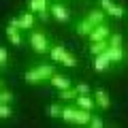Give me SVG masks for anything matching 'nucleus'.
Instances as JSON below:
<instances>
[{
	"label": "nucleus",
	"instance_id": "16",
	"mask_svg": "<svg viewBox=\"0 0 128 128\" xmlns=\"http://www.w3.org/2000/svg\"><path fill=\"white\" fill-rule=\"evenodd\" d=\"M75 30H77V34H79V36H90V32L94 30V26L90 24V19H88V17H83L81 22H77Z\"/></svg>",
	"mask_w": 128,
	"mask_h": 128
},
{
	"label": "nucleus",
	"instance_id": "3",
	"mask_svg": "<svg viewBox=\"0 0 128 128\" xmlns=\"http://www.w3.org/2000/svg\"><path fill=\"white\" fill-rule=\"evenodd\" d=\"M28 43H30V47H32L34 54H38V56L49 54V47H51V45H49V38H47V34H45L43 30H32Z\"/></svg>",
	"mask_w": 128,
	"mask_h": 128
},
{
	"label": "nucleus",
	"instance_id": "9",
	"mask_svg": "<svg viewBox=\"0 0 128 128\" xmlns=\"http://www.w3.org/2000/svg\"><path fill=\"white\" fill-rule=\"evenodd\" d=\"M109 36H111V28L107 24H98V26H94L88 38H90V43H94V41H107Z\"/></svg>",
	"mask_w": 128,
	"mask_h": 128
},
{
	"label": "nucleus",
	"instance_id": "1",
	"mask_svg": "<svg viewBox=\"0 0 128 128\" xmlns=\"http://www.w3.org/2000/svg\"><path fill=\"white\" fill-rule=\"evenodd\" d=\"M54 73H56L54 64H36V66H32L30 70L24 73V81L30 83V86H38L43 81H49Z\"/></svg>",
	"mask_w": 128,
	"mask_h": 128
},
{
	"label": "nucleus",
	"instance_id": "22",
	"mask_svg": "<svg viewBox=\"0 0 128 128\" xmlns=\"http://www.w3.org/2000/svg\"><path fill=\"white\" fill-rule=\"evenodd\" d=\"M9 66V49L0 45V70H4Z\"/></svg>",
	"mask_w": 128,
	"mask_h": 128
},
{
	"label": "nucleus",
	"instance_id": "19",
	"mask_svg": "<svg viewBox=\"0 0 128 128\" xmlns=\"http://www.w3.org/2000/svg\"><path fill=\"white\" fill-rule=\"evenodd\" d=\"M47 115H49V118H62V105H60V100L51 102V105L47 107Z\"/></svg>",
	"mask_w": 128,
	"mask_h": 128
},
{
	"label": "nucleus",
	"instance_id": "27",
	"mask_svg": "<svg viewBox=\"0 0 128 128\" xmlns=\"http://www.w3.org/2000/svg\"><path fill=\"white\" fill-rule=\"evenodd\" d=\"M77 92L79 94H90V86L88 83H77Z\"/></svg>",
	"mask_w": 128,
	"mask_h": 128
},
{
	"label": "nucleus",
	"instance_id": "24",
	"mask_svg": "<svg viewBox=\"0 0 128 128\" xmlns=\"http://www.w3.org/2000/svg\"><path fill=\"white\" fill-rule=\"evenodd\" d=\"M109 47H122V34L120 32H113L109 36Z\"/></svg>",
	"mask_w": 128,
	"mask_h": 128
},
{
	"label": "nucleus",
	"instance_id": "10",
	"mask_svg": "<svg viewBox=\"0 0 128 128\" xmlns=\"http://www.w3.org/2000/svg\"><path fill=\"white\" fill-rule=\"evenodd\" d=\"M47 83H51V86H54L58 92H60V90H66V88H73V81H70V77H66V75L58 73V70L51 75V79H49Z\"/></svg>",
	"mask_w": 128,
	"mask_h": 128
},
{
	"label": "nucleus",
	"instance_id": "29",
	"mask_svg": "<svg viewBox=\"0 0 128 128\" xmlns=\"http://www.w3.org/2000/svg\"><path fill=\"white\" fill-rule=\"evenodd\" d=\"M54 2H64V0H54Z\"/></svg>",
	"mask_w": 128,
	"mask_h": 128
},
{
	"label": "nucleus",
	"instance_id": "15",
	"mask_svg": "<svg viewBox=\"0 0 128 128\" xmlns=\"http://www.w3.org/2000/svg\"><path fill=\"white\" fill-rule=\"evenodd\" d=\"M88 19H90V24L92 26H98V24H105V19H107V13L102 9H92L90 13L86 15Z\"/></svg>",
	"mask_w": 128,
	"mask_h": 128
},
{
	"label": "nucleus",
	"instance_id": "23",
	"mask_svg": "<svg viewBox=\"0 0 128 128\" xmlns=\"http://www.w3.org/2000/svg\"><path fill=\"white\" fill-rule=\"evenodd\" d=\"M15 100V96H13V92L11 90H4V88H2V90H0V102H13Z\"/></svg>",
	"mask_w": 128,
	"mask_h": 128
},
{
	"label": "nucleus",
	"instance_id": "14",
	"mask_svg": "<svg viewBox=\"0 0 128 128\" xmlns=\"http://www.w3.org/2000/svg\"><path fill=\"white\" fill-rule=\"evenodd\" d=\"M75 102H77V107H81V109H88V111H92V109L96 107V100L92 98L90 94H77Z\"/></svg>",
	"mask_w": 128,
	"mask_h": 128
},
{
	"label": "nucleus",
	"instance_id": "21",
	"mask_svg": "<svg viewBox=\"0 0 128 128\" xmlns=\"http://www.w3.org/2000/svg\"><path fill=\"white\" fill-rule=\"evenodd\" d=\"M13 115V107L9 102H0V120H9Z\"/></svg>",
	"mask_w": 128,
	"mask_h": 128
},
{
	"label": "nucleus",
	"instance_id": "11",
	"mask_svg": "<svg viewBox=\"0 0 128 128\" xmlns=\"http://www.w3.org/2000/svg\"><path fill=\"white\" fill-rule=\"evenodd\" d=\"M94 100H96V107H100L102 111H107L111 107V96L107 90H102V88H98V90L94 92Z\"/></svg>",
	"mask_w": 128,
	"mask_h": 128
},
{
	"label": "nucleus",
	"instance_id": "2",
	"mask_svg": "<svg viewBox=\"0 0 128 128\" xmlns=\"http://www.w3.org/2000/svg\"><path fill=\"white\" fill-rule=\"evenodd\" d=\"M62 120L66 124H77V126H88L92 120V111L81 109V107H62Z\"/></svg>",
	"mask_w": 128,
	"mask_h": 128
},
{
	"label": "nucleus",
	"instance_id": "20",
	"mask_svg": "<svg viewBox=\"0 0 128 128\" xmlns=\"http://www.w3.org/2000/svg\"><path fill=\"white\" fill-rule=\"evenodd\" d=\"M109 56L113 62H122L124 60V47H109Z\"/></svg>",
	"mask_w": 128,
	"mask_h": 128
},
{
	"label": "nucleus",
	"instance_id": "28",
	"mask_svg": "<svg viewBox=\"0 0 128 128\" xmlns=\"http://www.w3.org/2000/svg\"><path fill=\"white\" fill-rule=\"evenodd\" d=\"M2 88H4V81H2V79H0V90H2Z\"/></svg>",
	"mask_w": 128,
	"mask_h": 128
},
{
	"label": "nucleus",
	"instance_id": "12",
	"mask_svg": "<svg viewBox=\"0 0 128 128\" xmlns=\"http://www.w3.org/2000/svg\"><path fill=\"white\" fill-rule=\"evenodd\" d=\"M66 56H68V49H66L64 45H51V47H49V58L54 60V62L62 64Z\"/></svg>",
	"mask_w": 128,
	"mask_h": 128
},
{
	"label": "nucleus",
	"instance_id": "6",
	"mask_svg": "<svg viewBox=\"0 0 128 128\" xmlns=\"http://www.w3.org/2000/svg\"><path fill=\"white\" fill-rule=\"evenodd\" d=\"M28 6H30L32 13H38V17H41L43 22H47V19L51 17V13H49V0H30Z\"/></svg>",
	"mask_w": 128,
	"mask_h": 128
},
{
	"label": "nucleus",
	"instance_id": "5",
	"mask_svg": "<svg viewBox=\"0 0 128 128\" xmlns=\"http://www.w3.org/2000/svg\"><path fill=\"white\" fill-rule=\"evenodd\" d=\"M49 13H51V17H54L56 22H60V24L70 22V9L64 4V2H54V4L49 6Z\"/></svg>",
	"mask_w": 128,
	"mask_h": 128
},
{
	"label": "nucleus",
	"instance_id": "17",
	"mask_svg": "<svg viewBox=\"0 0 128 128\" xmlns=\"http://www.w3.org/2000/svg\"><path fill=\"white\" fill-rule=\"evenodd\" d=\"M109 49V38L107 41H94V43H90V54L92 56H98V54H102V51H107Z\"/></svg>",
	"mask_w": 128,
	"mask_h": 128
},
{
	"label": "nucleus",
	"instance_id": "25",
	"mask_svg": "<svg viewBox=\"0 0 128 128\" xmlns=\"http://www.w3.org/2000/svg\"><path fill=\"white\" fill-rule=\"evenodd\" d=\"M62 66H68V68H75V66H77V58H75V56H73V54H70V51H68V56L64 58Z\"/></svg>",
	"mask_w": 128,
	"mask_h": 128
},
{
	"label": "nucleus",
	"instance_id": "18",
	"mask_svg": "<svg viewBox=\"0 0 128 128\" xmlns=\"http://www.w3.org/2000/svg\"><path fill=\"white\" fill-rule=\"evenodd\" d=\"M77 88H66V90H60V100H66V102H70V100H75V98H77Z\"/></svg>",
	"mask_w": 128,
	"mask_h": 128
},
{
	"label": "nucleus",
	"instance_id": "7",
	"mask_svg": "<svg viewBox=\"0 0 128 128\" xmlns=\"http://www.w3.org/2000/svg\"><path fill=\"white\" fill-rule=\"evenodd\" d=\"M100 9L105 11L109 17H113V19H122L124 13H126L124 6H122V4H115L113 0H100Z\"/></svg>",
	"mask_w": 128,
	"mask_h": 128
},
{
	"label": "nucleus",
	"instance_id": "26",
	"mask_svg": "<svg viewBox=\"0 0 128 128\" xmlns=\"http://www.w3.org/2000/svg\"><path fill=\"white\" fill-rule=\"evenodd\" d=\"M88 126H92V128H102V126H105V122H102L100 115H92V120H90Z\"/></svg>",
	"mask_w": 128,
	"mask_h": 128
},
{
	"label": "nucleus",
	"instance_id": "4",
	"mask_svg": "<svg viewBox=\"0 0 128 128\" xmlns=\"http://www.w3.org/2000/svg\"><path fill=\"white\" fill-rule=\"evenodd\" d=\"M111 62L113 60L109 56V49L98 54V56H92V68H94V73H107L111 68Z\"/></svg>",
	"mask_w": 128,
	"mask_h": 128
},
{
	"label": "nucleus",
	"instance_id": "8",
	"mask_svg": "<svg viewBox=\"0 0 128 128\" xmlns=\"http://www.w3.org/2000/svg\"><path fill=\"white\" fill-rule=\"evenodd\" d=\"M9 24L17 26L19 30H32V28H34V13H32V11L22 13V15H17V17H13Z\"/></svg>",
	"mask_w": 128,
	"mask_h": 128
},
{
	"label": "nucleus",
	"instance_id": "13",
	"mask_svg": "<svg viewBox=\"0 0 128 128\" xmlns=\"http://www.w3.org/2000/svg\"><path fill=\"white\" fill-rule=\"evenodd\" d=\"M6 38L11 41V45H15V47H19L24 43V38H22V30H19L17 26H13V24H9L6 26Z\"/></svg>",
	"mask_w": 128,
	"mask_h": 128
}]
</instances>
